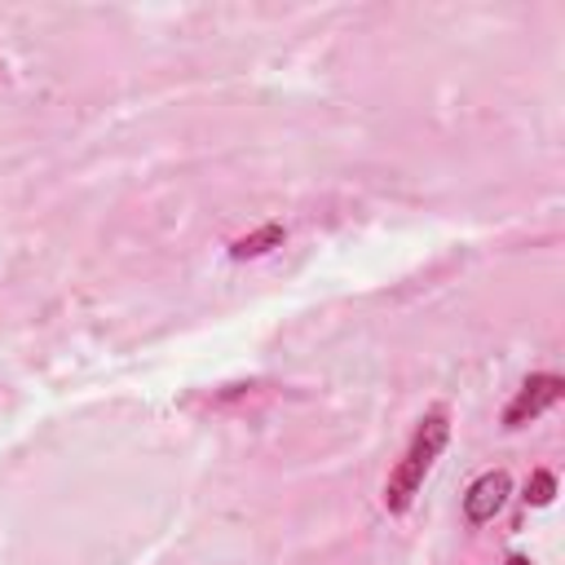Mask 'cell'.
Segmentation results:
<instances>
[{"instance_id": "7a4b0ae2", "label": "cell", "mask_w": 565, "mask_h": 565, "mask_svg": "<svg viewBox=\"0 0 565 565\" xmlns=\"http://www.w3.org/2000/svg\"><path fill=\"white\" fill-rule=\"evenodd\" d=\"M561 393H565V380H561V375H530V380L521 384V393L508 402V411H503V428H521V424H530L534 415H543L547 406H556Z\"/></svg>"}, {"instance_id": "6da1fadb", "label": "cell", "mask_w": 565, "mask_h": 565, "mask_svg": "<svg viewBox=\"0 0 565 565\" xmlns=\"http://www.w3.org/2000/svg\"><path fill=\"white\" fill-rule=\"evenodd\" d=\"M446 441H450V419H446V411L424 415L419 428H415V437H411V446H406V455H402V463H397L393 477L384 481V508H388V512H406V508H411V499L419 494V486H424L428 468L437 463V455L446 450Z\"/></svg>"}, {"instance_id": "3957f363", "label": "cell", "mask_w": 565, "mask_h": 565, "mask_svg": "<svg viewBox=\"0 0 565 565\" xmlns=\"http://www.w3.org/2000/svg\"><path fill=\"white\" fill-rule=\"evenodd\" d=\"M508 490H512V481H508V472H481L472 486H468V494H463V516H468V525H486V521H494V512L503 508V499H508Z\"/></svg>"}, {"instance_id": "277c9868", "label": "cell", "mask_w": 565, "mask_h": 565, "mask_svg": "<svg viewBox=\"0 0 565 565\" xmlns=\"http://www.w3.org/2000/svg\"><path fill=\"white\" fill-rule=\"evenodd\" d=\"M278 243H282V225H265V230H256V234H247V238L230 243V256H234V260L265 256V252H269V247H278Z\"/></svg>"}, {"instance_id": "5b68a950", "label": "cell", "mask_w": 565, "mask_h": 565, "mask_svg": "<svg viewBox=\"0 0 565 565\" xmlns=\"http://www.w3.org/2000/svg\"><path fill=\"white\" fill-rule=\"evenodd\" d=\"M552 494H556V477L552 472H534L530 486H525V503L543 508V503H552Z\"/></svg>"}, {"instance_id": "8992f818", "label": "cell", "mask_w": 565, "mask_h": 565, "mask_svg": "<svg viewBox=\"0 0 565 565\" xmlns=\"http://www.w3.org/2000/svg\"><path fill=\"white\" fill-rule=\"evenodd\" d=\"M508 565H530V561L525 556H508Z\"/></svg>"}]
</instances>
